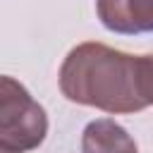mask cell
I'll return each mask as SVG.
<instances>
[{
    "label": "cell",
    "mask_w": 153,
    "mask_h": 153,
    "mask_svg": "<svg viewBox=\"0 0 153 153\" xmlns=\"http://www.w3.org/2000/svg\"><path fill=\"white\" fill-rule=\"evenodd\" d=\"M81 153H139L131 134L110 117L86 124L81 134Z\"/></svg>",
    "instance_id": "cell-4"
},
{
    "label": "cell",
    "mask_w": 153,
    "mask_h": 153,
    "mask_svg": "<svg viewBox=\"0 0 153 153\" xmlns=\"http://www.w3.org/2000/svg\"><path fill=\"white\" fill-rule=\"evenodd\" d=\"M57 79L62 96L76 105L110 115H129L148 108L141 91V55H129L98 41L72 48Z\"/></svg>",
    "instance_id": "cell-1"
},
{
    "label": "cell",
    "mask_w": 153,
    "mask_h": 153,
    "mask_svg": "<svg viewBox=\"0 0 153 153\" xmlns=\"http://www.w3.org/2000/svg\"><path fill=\"white\" fill-rule=\"evenodd\" d=\"M48 134V117L41 103L12 76L0 79V151H33Z\"/></svg>",
    "instance_id": "cell-2"
},
{
    "label": "cell",
    "mask_w": 153,
    "mask_h": 153,
    "mask_svg": "<svg viewBox=\"0 0 153 153\" xmlns=\"http://www.w3.org/2000/svg\"><path fill=\"white\" fill-rule=\"evenodd\" d=\"M141 91L146 105H153V55H141Z\"/></svg>",
    "instance_id": "cell-5"
},
{
    "label": "cell",
    "mask_w": 153,
    "mask_h": 153,
    "mask_svg": "<svg viewBox=\"0 0 153 153\" xmlns=\"http://www.w3.org/2000/svg\"><path fill=\"white\" fill-rule=\"evenodd\" d=\"M2 153H17V151H2Z\"/></svg>",
    "instance_id": "cell-6"
},
{
    "label": "cell",
    "mask_w": 153,
    "mask_h": 153,
    "mask_svg": "<svg viewBox=\"0 0 153 153\" xmlns=\"http://www.w3.org/2000/svg\"><path fill=\"white\" fill-rule=\"evenodd\" d=\"M96 12L112 33H153V0H96Z\"/></svg>",
    "instance_id": "cell-3"
}]
</instances>
